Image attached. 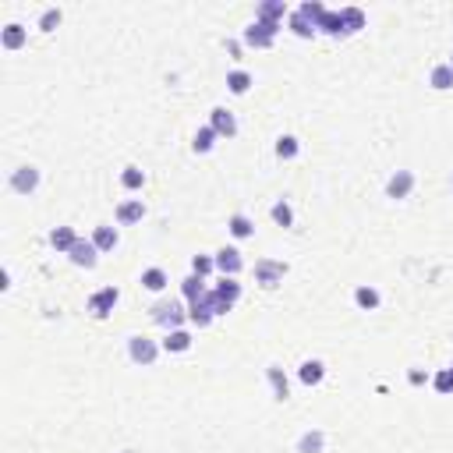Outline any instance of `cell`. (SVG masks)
I'll return each instance as SVG.
<instances>
[{"instance_id":"obj_24","label":"cell","mask_w":453,"mask_h":453,"mask_svg":"<svg viewBox=\"0 0 453 453\" xmlns=\"http://www.w3.org/2000/svg\"><path fill=\"white\" fill-rule=\"evenodd\" d=\"M226 231H231V234H234L238 241H248V238L255 234V223H252V220H248L245 213H234L231 220H226Z\"/></svg>"},{"instance_id":"obj_7","label":"cell","mask_w":453,"mask_h":453,"mask_svg":"<svg viewBox=\"0 0 453 453\" xmlns=\"http://www.w3.org/2000/svg\"><path fill=\"white\" fill-rule=\"evenodd\" d=\"M11 192L15 195H32L35 188H40V167H32V163H25V167H18V170H11Z\"/></svg>"},{"instance_id":"obj_39","label":"cell","mask_w":453,"mask_h":453,"mask_svg":"<svg viewBox=\"0 0 453 453\" xmlns=\"http://www.w3.org/2000/svg\"><path fill=\"white\" fill-rule=\"evenodd\" d=\"M407 383H411V386H425V383H432V375L422 372V368H411V372H407Z\"/></svg>"},{"instance_id":"obj_5","label":"cell","mask_w":453,"mask_h":453,"mask_svg":"<svg viewBox=\"0 0 453 453\" xmlns=\"http://www.w3.org/2000/svg\"><path fill=\"white\" fill-rule=\"evenodd\" d=\"M283 277H287V262H277V258H262V262H255V283H258V287L273 290V287L283 283Z\"/></svg>"},{"instance_id":"obj_8","label":"cell","mask_w":453,"mask_h":453,"mask_svg":"<svg viewBox=\"0 0 453 453\" xmlns=\"http://www.w3.org/2000/svg\"><path fill=\"white\" fill-rule=\"evenodd\" d=\"M67 258H71V266H79V270H96V262H99V248L92 245V238H89V241L79 238V241H74V248L67 252Z\"/></svg>"},{"instance_id":"obj_33","label":"cell","mask_w":453,"mask_h":453,"mask_svg":"<svg viewBox=\"0 0 453 453\" xmlns=\"http://www.w3.org/2000/svg\"><path fill=\"white\" fill-rule=\"evenodd\" d=\"M216 138H220V135H216L209 124H202V128L195 131V138H192V149H195V153H209V149L216 145Z\"/></svg>"},{"instance_id":"obj_31","label":"cell","mask_w":453,"mask_h":453,"mask_svg":"<svg viewBox=\"0 0 453 453\" xmlns=\"http://www.w3.org/2000/svg\"><path fill=\"white\" fill-rule=\"evenodd\" d=\"M142 184H145V170H138V167H124L121 170V188H124V192H142Z\"/></svg>"},{"instance_id":"obj_19","label":"cell","mask_w":453,"mask_h":453,"mask_svg":"<svg viewBox=\"0 0 453 453\" xmlns=\"http://www.w3.org/2000/svg\"><path fill=\"white\" fill-rule=\"evenodd\" d=\"M266 379H270V386H273V400H287L290 397V383H287V375H283V368L280 365H270L266 368Z\"/></svg>"},{"instance_id":"obj_2","label":"cell","mask_w":453,"mask_h":453,"mask_svg":"<svg viewBox=\"0 0 453 453\" xmlns=\"http://www.w3.org/2000/svg\"><path fill=\"white\" fill-rule=\"evenodd\" d=\"M277 32H280V25H270V22H252L245 32H241V43L245 47H252V50H270L273 43H277Z\"/></svg>"},{"instance_id":"obj_27","label":"cell","mask_w":453,"mask_h":453,"mask_svg":"<svg viewBox=\"0 0 453 453\" xmlns=\"http://www.w3.org/2000/svg\"><path fill=\"white\" fill-rule=\"evenodd\" d=\"M287 28H290V32L297 35V40H312V35L319 32V28H315V25L308 22V18H301L297 11H290V18H287Z\"/></svg>"},{"instance_id":"obj_23","label":"cell","mask_w":453,"mask_h":453,"mask_svg":"<svg viewBox=\"0 0 453 453\" xmlns=\"http://www.w3.org/2000/svg\"><path fill=\"white\" fill-rule=\"evenodd\" d=\"M429 85H432L436 92H450V89H453V67H450V64H436L432 74H429Z\"/></svg>"},{"instance_id":"obj_34","label":"cell","mask_w":453,"mask_h":453,"mask_svg":"<svg viewBox=\"0 0 453 453\" xmlns=\"http://www.w3.org/2000/svg\"><path fill=\"white\" fill-rule=\"evenodd\" d=\"M326 11H329V8H326V4H319V0H305V4L297 8V15H301V18H308L315 28H319V22H322V15H326Z\"/></svg>"},{"instance_id":"obj_22","label":"cell","mask_w":453,"mask_h":453,"mask_svg":"<svg viewBox=\"0 0 453 453\" xmlns=\"http://www.w3.org/2000/svg\"><path fill=\"white\" fill-rule=\"evenodd\" d=\"M74 241H79L74 226H53V231H50V245H53L60 255H67V252L74 248Z\"/></svg>"},{"instance_id":"obj_10","label":"cell","mask_w":453,"mask_h":453,"mask_svg":"<svg viewBox=\"0 0 453 453\" xmlns=\"http://www.w3.org/2000/svg\"><path fill=\"white\" fill-rule=\"evenodd\" d=\"M213 258H216V270H220L223 277H238V273L245 270V258H241L238 248H220Z\"/></svg>"},{"instance_id":"obj_17","label":"cell","mask_w":453,"mask_h":453,"mask_svg":"<svg viewBox=\"0 0 453 453\" xmlns=\"http://www.w3.org/2000/svg\"><path fill=\"white\" fill-rule=\"evenodd\" d=\"M117 241H121V234H117V226H110V223H99L96 231H92V245L99 248V255L113 252V248H117Z\"/></svg>"},{"instance_id":"obj_25","label":"cell","mask_w":453,"mask_h":453,"mask_svg":"<svg viewBox=\"0 0 453 453\" xmlns=\"http://www.w3.org/2000/svg\"><path fill=\"white\" fill-rule=\"evenodd\" d=\"M252 82H255V79H252L245 67H234L231 74H226V89H231L234 96H245V92L252 89Z\"/></svg>"},{"instance_id":"obj_15","label":"cell","mask_w":453,"mask_h":453,"mask_svg":"<svg viewBox=\"0 0 453 453\" xmlns=\"http://www.w3.org/2000/svg\"><path fill=\"white\" fill-rule=\"evenodd\" d=\"M297 379L305 383V386H319V383L326 379V365H322L319 358H308V361H301V368H297Z\"/></svg>"},{"instance_id":"obj_21","label":"cell","mask_w":453,"mask_h":453,"mask_svg":"<svg viewBox=\"0 0 453 453\" xmlns=\"http://www.w3.org/2000/svg\"><path fill=\"white\" fill-rule=\"evenodd\" d=\"M354 305L361 308V312H375L383 305V297H379V290H375L372 283H361L358 290H354Z\"/></svg>"},{"instance_id":"obj_26","label":"cell","mask_w":453,"mask_h":453,"mask_svg":"<svg viewBox=\"0 0 453 453\" xmlns=\"http://www.w3.org/2000/svg\"><path fill=\"white\" fill-rule=\"evenodd\" d=\"M138 283H142L145 290H153V294H160V290H163V287H167L170 280H167V273H163L160 266H149V270L142 273V280H138Z\"/></svg>"},{"instance_id":"obj_41","label":"cell","mask_w":453,"mask_h":453,"mask_svg":"<svg viewBox=\"0 0 453 453\" xmlns=\"http://www.w3.org/2000/svg\"><path fill=\"white\" fill-rule=\"evenodd\" d=\"M446 64H450V67H453V53H450V60H446Z\"/></svg>"},{"instance_id":"obj_20","label":"cell","mask_w":453,"mask_h":453,"mask_svg":"<svg viewBox=\"0 0 453 453\" xmlns=\"http://www.w3.org/2000/svg\"><path fill=\"white\" fill-rule=\"evenodd\" d=\"M142 216H145V206H142V199H128V202H121V206H117V223H121V226L142 223Z\"/></svg>"},{"instance_id":"obj_30","label":"cell","mask_w":453,"mask_h":453,"mask_svg":"<svg viewBox=\"0 0 453 453\" xmlns=\"http://www.w3.org/2000/svg\"><path fill=\"white\" fill-rule=\"evenodd\" d=\"M319 32H326V35H347L344 32V15H340V11H326L322 22H319Z\"/></svg>"},{"instance_id":"obj_9","label":"cell","mask_w":453,"mask_h":453,"mask_svg":"<svg viewBox=\"0 0 453 453\" xmlns=\"http://www.w3.org/2000/svg\"><path fill=\"white\" fill-rule=\"evenodd\" d=\"M209 128L220 135V138H234L238 135V117L226 106H213L209 110Z\"/></svg>"},{"instance_id":"obj_4","label":"cell","mask_w":453,"mask_h":453,"mask_svg":"<svg viewBox=\"0 0 453 453\" xmlns=\"http://www.w3.org/2000/svg\"><path fill=\"white\" fill-rule=\"evenodd\" d=\"M184 319H188V312H184L181 301H156V305H153V322L163 326L167 333H170V329H181Z\"/></svg>"},{"instance_id":"obj_13","label":"cell","mask_w":453,"mask_h":453,"mask_svg":"<svg viewBox=\"0 0 453 453\" xmlns=\"http://www.w3.org/2000/svg\"><path fill=\"white\" fill-rule=\"evenodd\" d=\"M206 294H209V287H206L202 277L192 273V277H184V280H181V297H184V305H195V301H202Z\"/></svg>"},{"instance_id":"obj_1","label":"cell","mask_w":453,"mask_h":453,"mask_svg":"<svg viewBox=\"0 0 453 453\" xmlns=\"http://www.w3.org/2000/svg\"><path fill=\"white\" fill-rule=\"evenodd\" d=\"M209 305H213V312H216V319L220 315H226V312H231L234 305H238V297H241V283H238V277H223L209 294Z\"/></svg>"},{"instance_id":"obj_14","label":"cell","mask_w":453,"mask_h":453,"mask_svg":"<svg viewBox=\"0 0 453 453\" xmlns=\"http://www.w3.org/2000/svg\"><path fill=\"white\" fill-rule=\"evenodd\" d=\"M258 22H270V25H280L283 28V18H290V11H287V4L283 0H266V4L258 8V15H255Z\"/></svg>"},{"instance_id":"obj_38","label":"cell","mask_w":453,"mask_h":453,"mask_svg":"<svg viewBox=\"0 0 453 453\" xmlns=\"http://www.w3.org/2000/svg\"><path fill=\"white\" fill-rule=\"evenodd\" d=\"M60 18H64L60 8H47V11L40 15V28H43V32H53V28L60 25Z\"/></svg>"},{"instance_id":"obj_18","label":"cell","mask_w":453,"mask_h":453,"mask_svg":"<svg viewBox=\"0 0 453 453\" xmlns=\"http://www.w3.org/2000/svg\"><path fill=\"white\" fill-rule=\"evenodd\" d=\"M163 351H167V354L192 351V333H188V329H170V333L163 336Z\"/></svg>"},{"instance_id":"obj_40","label":"cell","mask_w":453,"mask_h":453,"mask_svg":"<svg viewBox=\"0 0 453 453\" xmlns=\"http://www.w3.org/2000/svg\"><path fill=\"white\" fill-rule=\"evenodd\" d=\"M226 53H231V57H241V43H238V40H226Z\"/></svg>"},{"instance_id":"obj_6","label":"cell","mask_w":453,"mask_h":453,"mask_svg":"<svg viewBox=\"0 0 453 453\" xmlns=\"http://www.w3.org/2000/svg\"><path fill=\"white\" fill-rule=\"evenodd\" d=\"M117 301H121V290L113 287V283H110V287H99V290L89 297V312H92L96 319H106L113 308H117Z\"/></svg>"},{"instance_id":"obj_28","label":"cell","mask_w":453,"mask_h":453,"mask_svg":"<svg viewBox=\"0 0 453 453\" xmlns=\"http://www.w3.org/2000/svg\"><path fill=\"white\" fill-rule=\"evenodd\" d=\"M322 446H326V432H319V429H312L297 439V453H322Z\"/></svg>"},{"instance_id":"obj_35","label":"cell","mask_w":453,"mask_h":453,"mask_svg":"<svg viewBox=\"0 0 453 453\" xmlns=\"http://www.w3.org/2000/svg\"><path fill=\"white\" fill-rule=\"evenodd\" d=\"M297 153H301V142H297L294 135H280V138H277V156H280V160H294Z\"/></svg>"},{"instance_id":"obj_3","label":"cell","mask_w":453,"mask_h":453,"mask_svg":"<svg viewBox=\"0 0 453 453\" xmlns=\"http://www.w3.org/2000/svg\"><path fill=\"white\" fill-rule=\"evenodd\" d=\"M160 351H163V344H156V340H149V336H128V358H131L135 365H142V368L156 365Z\"/></svg>"},{"instance_id":"obj_29","label":"cell","mask_w":453,"mask_h":453,"mask_svg":"<svg viewBox=\"0 0 453 453\" xmlns=\"http://www.w3.org/2000/svg\"><path fill=\"white\" fill-rule=\"evenodd\" d=\"M340 15H344V32L347 35H354V32L365 28V11L361 8H340Z\"/></svg>"},{"instance_id":"obj_36","label":"cell","mask_w":453,"mask_h":453,"mask_svg":"<svg viewBox=\"0 0 453 453\" xmlns=\"http://www.w3.org/2000/svg\"><path fill=\"white\" fill-rule=\"evenodd\" d=\"M432 390H436V393H443V397H450V393H453V368H439V372L432 375Z\"/></svg>"},{"instance_id":"obj_11","label":"cell","mask_w":453,"mask_h":453,"mask_svg":"<svg viewBox=\"0 0 453 453\" xmlns=\"http://www.w3.org/2000/svg\"><path fill=\"white\" fill-rule=\"evenodd\" d=\"M411 192H414V174H411V170H397V174L386 181V195H390V199H397V202H400V199H407Z\"/></svg>"},{"instance_id":"obj_16","label":"cell","mask_w":453,"mask_h":453,"mask_svg":"<svg viewBox=\"0 0 453 453\" xmlns=\"http://www.w3.org/2000/svg\"><path fill=\"white\" fill-rule=\"evenodd\" d=\"M213 319H216V312H213V305H209V297L195 301V305H188V322H192V326L206 329V326H213Z\"/></svg>"},{"instance_id":"obj_12","label":"cell","mask_w":453,"mask_h":453,"mask_svg":"<svg viewBox=\"0 0 453 453\" xmlns=\"http://www.w3.org/2000/svg\"><path fill=\"white\" fill-rule=\"evenodd\" d=\"M25 40H28V28L18 25V22H11V25L0 28V47H4V50H22Z\"/></svg>"},{"instance_id":"obj_32","label":"cell","mask_w":453,"mask_h":453,"mask_svg":"<svg viewBox=\"0 0 453 453\" xmlns=\"http://www.w3.org/2000/svg\"><path fill=\"white\" fill-rule=\"evenodd\" d=\"M270 216H273V223H277V226H294V209H290V202H287V199H277V202H273V209H270Z\"/></svg>"},{"instance_id":"obj_37","label":"cell","mask_w":453,"mask_h":453,"mask_svg":"<svg viewBox=\"0 0 453 453\" xmlns=\"http://www.w3.org/2000/svg\"><path fill=\"white\" fill-rule=\"evenodd\" d=\"M213 270H216V258H213V255H195V258H192V273H195V277L206 280Z\"/></svg>"}]
</instances>
